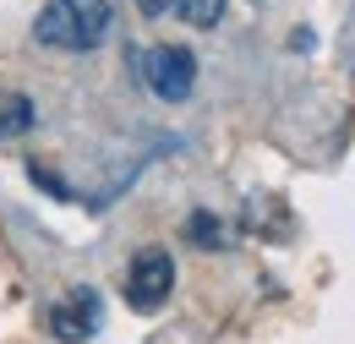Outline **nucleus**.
Instances as JSON below:
<instances>
[{
    "mask_svg": "<svg viewBox=\"0 0 355 344\" xmlns=\"http://www.w3.org/2000/svg\"><path fill=\"white\" fill-rule=\"evenodd\" d=\"M110 0H49L44 11L33 17V39L44 49H71L88 55L110 39Z\"/></svg>",
    "mask_w": 355,
    "mask_h": 344,
    "instance_id": "nucleus-1",
    "label": "nucleus"
},
{
    "mask_svg": "<svg viewBox=\"0 0 355 344\" xmlns=\"http://www.w3.org/2000/svg\"><path fill=\"white\" fill-rule=\"evenodd\" d=\"M142 83H148L153 98H164V104H186V98H191V83H197V55L180 49V44L148 49V55H142Z\"/></svg>",
    "mask_w": 355,
    "mask_h": 344,
    "instance_id": "nucleus-2",
    "label": "nucleus"
},
{
    "mask_svg": "<svg viewBox=\"0 0 355 344\" xmlns=\"http://www.w3.org/2000/svg\"><path fill=\"white\" fill-rule=\"evenodd\" d=\"M170 290H175V257L159 252V246H142L126 268V301L137 311H153V306L170 301Z\"/></svg>",
    "mask_w": 355,
    "mask_h": 344,
    "instance_id": "nucleus-3",
    "label": "nucleus"
},
{
    "mask_svg": "<svg viewBox=\"0 0 355 344\" xmlns=\"http://www.w3.org/2000/svg\"><path fill=\"white\" fill-rule=\"evenodd\" d=\"M98 322H104V301H98V290H88V284H77L71 295H60V301L49 306V334L60 344H88L98 334Z\"/></svg>",
    "mask_w": 355,
    "mask_h": 344,
    "instance_id": "nucleus-4",
    "label": "nucleus"
},
{
    "mask_svg": "<svg viewBox=\"0 0 355 344\" xmlns=\"http://www.w3.org/2000/svg\"><path fill=\"white\" fill-rule=\"evenodd\" d=\"M28 126H33V98L0 93V142H6V137H22Z\"/></svg>",
    "mask_w": 355,
    "mask_h": 344,
    "instance_id": "nucleus-5",
    "label": "nucleus"
},
{
    "mask_svg": "<svg viewBox=\"0 0 355 344\" xmlns=\"http://www.w3.org/2000/svg\"><path fill=\"white\" fill-rule=\"evenodd\" d=\"M180 11V22H191V28H214L224 17V0H170Z\"/></svg>",
    "mask_w": 355,
    "mask_h": 344,
    "instance_id": "nucleus-6",
    "label": "nucleus"
},
{
    "mask_svg": "<svg viewBox=\"0 0 355 344\" xmlns=\"http://www.w3.org/2000/svg\"><path fill=\"white\" fill-rule=\"evenodd\" d=\"M186 235H191L197 246H224V230H219V218H214V214H191V218H186Z\"/></svg>",
    "mask_w": 355,
    "mask_h": 344,
    "instance_id": "nucleus-7",
    "label": "nucleus"
},
{
    "mask_svg": "<svg viewBox=\"0 0 355 344\" xmlns=\"http://www.w3.org/2000/svg\"><path fill=\"white\" fill-rule=\"evenodd\" d=\"M137 11L142 17H159V11H170V0H137Z\"/></svg>",
    "mask_w": 355,
    "mask_h": 344,
    "instance_id": "nucleus-8",
    "label": "nucleus"
}]
</instances>
